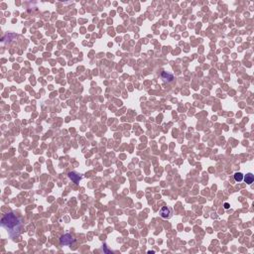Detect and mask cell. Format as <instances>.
<instances>
[{
	"label": "cell",
	"mask_w": 254,
	"mask_h": 254,
	"mask_svg": "<svg viewBox=\"0 0 254 254\" xmlns=\"http://www.w3.org/2000/svg\"><path fill=\"white\" fill-rule=\"evenodd\" d=\"M244 181H245V183H246V184L251 185L253 183V181H254V176L251 174V173H248V174L244 177Z\"/></svg>",
	"instance_id": "6"
},
{
	"label": "cell",
	"mask_w": 254,
	"mask_h": 254,
	"mask_svg": "<svg viewBox=\"0 0 254 254\" xmlns=\"http://www.w3.org/2000/svg\"><path fill=\"white\" fill-rule=\"evenodd\" d=\"M234 180L236 182H241L243 180V175L241 173H235L234 174Z\"/></svg>",
	"instance_id": "7"
},
{
	"label": "cell",
	"mask_w": 254,
	"mask_h": 254,
	"mask_svg": "<svg viewBox=\"0 0 254 254\" xmlns=\"http://www.w3.org/2000/svg\"><path fill=\"white\" fill-rule=\"evenodd\" d=\"M170 214H171V211H170L169 207H163L161 209V211H160V215H161V217H163V218H169Z\"/></svg>",
	"instance_id": "4"
},
{
	"label": "cell",
	"mask_w": 254,
	"mask_h": 254,
	"mask_svg": "<svg viewBox=\"0 0 254 254\" xmlns=\"http://www.w3.org/2000/svg\"><path fill=\"white\" fill-rule=\"evenodd\" d=\"M1 225L5 229H7L10 236H19L20 229H21V221L13 212H8L4 214L1 219Z\"/></svg>",
	"instance_id": "1"
},
{
	"label": "cell",
	"mask_w": 254,
	"mask_h": 254,
	"mask_svg": "<svg viewBox=\"0 0 254 254\" xmlns=\"http://www.w3.org/2000/svg\"><path fill=\"white\" fill-rule=\"evenodd\" d=\"M161 76H162V78H163L164 80H165V82H173V80H174V76H173L172 74H169V72H163L161 74Z\"/></svg>",
	"instance_id": "5"
},
{
	"label": "cell",
	"mask_w": 254,
	"mask_h": 254,
	"mask_svg": "<svg viewBox=\"0 0 254 254\" xmlns=\"http://www.w3.org/2000/svg\"><path fill=\"white\" fill-rule=\"evenodd\" d=\"M68 178H70L74 183H76V184H78V183H80V181L82 180L80 176L78 174H76V172H70V173H68Z\"/></svg>",
	"instance_id": "3"
},
{
	"label": "cell",
	"mask_w": 254,
	"mask_h": 254,
	"mask_svg": "<svg viewBox=\"0 0 254 254\" xmlns=\"http://www.w3.org/2000/svg\"><path fill=\"white\" fill-rule=\"evenodd\" d=\"M76 241V239L74 238L72 234L70 233H66V234L62 235L61 238H60V243L62 245H70Z\"/></svg>",
	"instance_id": "2"
},
{
	"label": "cell",
	"mask_w": 254,
	"mask_h": 254,
	"mask_svg": "<svg viewBox=\"0 0 254 254\" xmlns=\"http://www.w3.org/2000/svg\"><path fill=\"white\" fill-rule=\"evenodd\" d=\"M224 209H229V203H224Z\"/></svg>",
	"instance_id": "8"
}]
</instances>
